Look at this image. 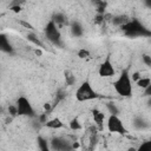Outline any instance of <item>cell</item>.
I'll use <instances>...</instances> for the list:
<instances>
[{"label": "cell", "mask_w": 151, "mask_h": 151, "mask_svg": "<svg viewBox=\"0 0 151 151\" xmlns=\"http://www.w3.org/2000/svg\"><path fill=\"white\" fill-rule=\"evenodd\" d=\"M106 109H107L110 114H117V116L119 114V109L113 101H107L106 103Z\"/></svg>", "instance_id": "obj_21"}, {"label": "cell", "mask_w": 151, "mask_h": 151, "mask_svg": "<svg viewBox=\"0 0 151 151\" xmlns=\"http://www.w3.org/2000/svg\"><path fill=\"white\" fill-rule=\"evenodd\" d=\"M106 124H107V130L112 133H118V134L127 133V130H126L124 123L117 114H110Z\"/></svg>", "instance_id": "obj_6"}, {"label": "cell", "mask_w": 151, "mask_h": 151, "mask_svg": "<svg viewBox=\"0 0 151 151\" xmlns=\"http://www.w3.org/2000/svg\"><path fill=\"white\" fill-rule=\"evenodd\" d=\"M140 77H142V76H140L139 72H133V73L131 74V79H132V81H137Z\"/></svg>", "instance_id": "obj_35"}, {"label": "cell", "mask_w": 151, "mask_h": 151, "mask_svg": "<svg viewBox=\"0 0 151 151\" xmlns=\"http://www.w3.org/2000/svg\"><path fill=\"white\" fill-rule=\"evenodd\" d=\"M52 20L58 25V26H65V25H68L70 26V22L67 20V17L61 13V12H57L52 15Z\"/></svg>", "instance_id": "obj_11"}, {"label": "cell", "mask_w": 151, "mask_h": 151, "mask_svg": "<svg viewBox=\"0 0 151 151\" xmlns=\"http://www.w3.org/2000/svg\"><path fill=\"white\" fill-rule=\"evenodd\" d=\"M91 4L96 7L98 14H104L106 12V1L104 0H91Z\"/></svg>", "instance_id": "obj_16"}, {"label": "cell", "mask_w": 151, "mask_h": 151, "mask_svg": "<svg viewBox=\"0 0 151 151\" xmlns=\"http://www.w3.org/2000/svg\"><path fill=\"white\" fill-rule=\"evenodd\" d=\"M129 20H130V18H129L126 14H119V15H114V17H113V20H112L111 24H113L114 26L120 27L122 25L126 24Z\"/></svg>", "instance_id": "obj_17"}, {"label": "cell", "mask_w": 151, "mask_h": 151, "mask_svg": "<svg viewBox=\"0 0 151 151\" xmlns=\"http://www.w3.org/2000/svg\"><path fill=\"white\" fill-rule=\"evenodd\" d=\"M146 106H147V107H151V97H147V100H146Z\"/></svg>", "instance_id": "obj_40"}, {"label": "cell", "mask_w": 151, "mask_h": 151, "mask_svg": "<svg viewBox=\"0 0 151 151\" xmlns=\"http://www.w3.org/2000/svg\"><path fill=\"white\" fill-rule=\"evenodd\" d=\"M26 39L29 41V42H32L33 45H35L37 47H40V48H46L45 47V44L38 38V35L34 33V32H28L27 34H26Z\"/></svg>", "instance_id": "obj_12"}, {"label": "cell", "mask_w": 151, "mask_h": 151, "mask_svg": "<svg viewBox=\"0 0 151 151\" xmlns=\"http://www.w3.org/2000/svg\"><path fill=\"white\" fill-rule=\"evenodd\" d=\"M81 124H80V122H79V119L78 118H72L71 119V122H70V129L71 130H73V131H79V130H81Z\"/></svg>", "instance_id": "obj_23"}, {"label": "cell", "mask_w": 151, "mask_h": 151, "mask_svg": "<svg viewBox=\"0 0 151 151\" xmlns=\"http://www.w3.org/2000/svg\"><path fill=\"white\" fill-rule=\"evenodd\" d=\"M0 50L2 52H5V53L9 54V55H13L14 54V48L11 45L9 40L7 39L6 34H4V33L0 34Z\"/></svg>", "instance_id": "obj_9"}, {"label": "cell", "mask_w": 151, "mask_h": 151, "mask_svg": "<svg viewBox=\"0 0 151 151\" xmlns=\"http://www.w3.org/2000/svg\"><path fill=\"white\" fill-rule=\"evenodd\" d=\"M114 91L122 97H131L132 94V79L127 70L122 71L117 80L113 81Z\"/></svg>", "instance_id": "obj_2"}, {"label": "cell", "mask_w": 151, "mask_h": 151, "mask_svg": "<svg viewBox=\"0 0 151 151\" xmlns=\"http://www.w3.org/2000/svg\"><path fill=\"white\" fill-rule=\"evenodd\" d=\"M143 97H151V84L147 86V87H145L144 90H143V94H142Z\"/></svg>", "instance_id": "obj_32"}, {"label": "cell", "mask_w": 151, "mask_h": 151, "mask_svg": "<svg viewBox=\"0 0 151 151\" xmlns=\"http://www.w3.org/2000/svg\"><path fill=\"white\" fill-rule=\"evenodd\" d=\"M18 22H19V25H21L22 27H25V28H27L28 31H31V32H34V26L31 24V22H28V21H26V20H24V19H20V20H18Z\"/></svg>", "instance_id": "obj_24"}, {"label": "cell", "mask_w": 151, "mask_h": 151, "mask_svg": "<svg viewBox=\"0 0 151 151\" xmlns=\"http://www.w3.org/2000/svg\"><path fill=\"white\" fill-rule=\"evenodd\" d=\"M37 117H38L39 122H40L42 125H45V123L48 120V113H47V112H42V113H40L39 116H37Z\"/></svg>", "instance_id": "obj_29"}, {"label": "cell", "mask_w": 151, "mask_h": 151, "mask_svg": "<svg viewBox=\"0 0 151 151\" xmlns=\"http://www.w3.org/2000/svg\"><path fill=\"white\" fill-rule=\"evenodd\" d=\"M51 150L54 151H70L72 149V142L67 140L64 137H53L50 142Z\"/></svg>", "instance_id": "obj_7"}, {"label": "cell", "mask_w": 151, "mask_h": 151, "mask_svg": "<svg viewBox=\"0 0 151 151\" xmlns=\"http://www.w3.org/2000/svg\"><path fill=\"white\" fill-rule=\"evenodd\" d=\"M92 116H93V119H94V123H96V125L98 126V129H99V130H101V129H103L104 118H105L104 113H103L101 111H99V110L94 109V110H92Z\"/></svg>", "instance_id": "obj_13"}, {"label": "cell", "mask_w": 151, "mask_h": 151, "mask_svg": "<svg viewBox=\"0 0 151 151\" xmlns=\"http://www.w3.org/2000/svg\"><path fill=\"white\" fill-rule=\"evenodd\" d=\"M116 71H114V67H113V64L111 61V58L110 55L106 57V59L100 64L99 68H98V74L103 78H109V77H112L114 76Z\"/></svg>", "instance_id": "obj_8"}, {"label": "cell", "mask_w": 151, "mask_h": 151, "mask_svg": "<svg viewBox=\"0 0 151 151\" xmlns=\"http://www.w3.org/2000/svg\"><path fill=\"white\" fill-rule=\"evenodd\" d=\"M144 5H145L147 8L151 9V0H144Z\"/></svg>", "instance_id": "obj_38"}, {"label": "cell", "mask_w": 151, "mask_h": 151, "mask_svg": "<svg viewBox=\"0 0 151 151\" xmlns=\"http://www.w3.org/2000/svg\"><path fill=\"white\" fill-rule=\"evenodd\" d=\"M99 94L96 92V90L92 87V85L90 84V81L85 80L83 81L78 88L76 90V99L78 101H87V100H93L96 98H98Z\"/></svg>", "instance_id": "obj_4"}, {"label": "cell", "mask_w": 151, "mask_h": 151, "mask_svg": "<svg viewBox=\"0 0 151 151\" xmlns=\"http://www.w3.org/2000/svg\"><path fill=\"white\" fill-rule=\"evenodd\" d=\"M94 24H97V25L105 24V21H104V14H98L97 13V15L94 18Z\"/></svg>", "instance_id": "obj_30"}, {"label": "cell", "mask_w": 151, "mask_h": 151, "mask_svg": "<svg viewBox=\"0 0 151 151\" xmlns=\"http://www.w3.org/2000/svg\"><path fill=\"white\" fill-rule=\"evenodd\" d=\"M132 124L134 126L136 130H144L147 127V123L146 120L143 118V117H139V116H136L132 120Z\"/></svg>", "instance_id": "obj_15"}, {"label": "cell", "mask_w": 151, "mask_h": 151, "mask_svg": "<svg viewBox=\"0 0 151 151\" xmlns=\"http://www.w3.org/2000/svg\"><path fill=\"white\" fill-rule=\"evenodd\" d=\"M66 98V92L63 90V88H59L58 91H57V93H55V99H54V104H53V107L58 104V103H60L61 100H64Z\"/></svg>", "instance_id": "obj_22"}, {"label": "cell", "mask_w": 151, "mask_h": 151, "mask_svg": "<svg viewBox=\"0 0 151 151\" xmlns=\"http://www.w3.org/2000/svg\"><path fill=\"white\" fill-rule=\"evenodd\" d=\"M79 147V143L78 142H72V149H78Z\"/></svg>", "instance_id": "obj_39"}, {"label": "cell", "mask_w": 151, "mask_h": 151, "mask_svg": "<svg viewBox=\"0 0 151 151\" xmlns=\"http://www.w3.org/2000/svg\"><path fill=\"white\" fill-rule=\"evenodd\" d=\"M113 17H114V15H113L112 13L105 12V13H104V21H105V22H112Z\"/></svg>", "instance_id": "obj_31"}, {"label": "cell", "mask_w": 151, "mask_h": 151, "mask_svg": "<svg viewBox=\"0 0 151 151\" xmlns=\"http://www.w3.org/2000/svg\"><path fill=\"white\" fill-rule=\"evenodd\" d=\"M44 110H45V112L50 113L53 110V105H51L50 103H46V104H44Z\"/></svg>", "instance_id": "obj_34"}, {"label": "cell", "mask_w": 151, "mask_h": 151, "mask_svg": "<svg viewBox=\"0 0 151 151\" xmlns=\"http://www.w3.org/2000/svg\"><path fill=\"white\" fill-rule=\"evenodd\" d=\"M9 11H12V12H14V13H20V12H21V6H20V5L9 6Z\"/></svg>", "instance_id": "obj_33"}, {"label": "cell", "mask_w": 151, "mask_h": 151, "mask_svg": "<svg viewBox=\"0 0 151 151\" xmlns=\"http://www.w3.org/2000/svg\"><path fill=\"white\" fill-rule=\"evenodd\" d=\"M151 84V78H149V77H140L137 81H136V85L139 87V88H145V87H147L149 85Z\"/></svg>", "instance_id": "obj_19"}, {"label": "cell", "mask_w": 151, "mask_h": 151, "mask_svg": "<svg viewBox=\"0 0 151 151\" xmlns=\"http://www.w3.org/2000/svg\"><path fill=\"white\" fill-rule=\"evenodd\" d=\"M142 61L144 63V65L151 67V55L150 54H146V53L142 54Z\"/></svg>", "instance_id": "obj_28"}, {"label": "cell", "mask_w": 151, "mask_h": 151, "mask_svg": "<svg viewBox=\"0 0 151 151\" xmlns=\"http://www.w3.org/2000/svg\"><path fill=\"white\" fill-rule=\"evenodd\" d=\"M77 55H78V58H80V59H86V58L90 57V51L86 50V48H80V50H78Z\"/></svg>", "instance_id": "obj_26"}, {"label": "cell", "mask_w": 151, "mask_h": 151, "mask_svg": "<svg viewBox=\"0 0 151 151\" xmlns=\"http://www.w3.org/2000/svg\"><path fill=\"white\" fill-rule=\"evenodd\" d=\"M17 107H18V116H25V117H29V118H34L37 117V113L32 106V104L29 103V100L21 96L17 99V103H15Z\"/></svg>", "instance_id": "obj_5"}, {"label": "cell", "mask_w": 151, "mask_h": 151, "mask_svg": "<svg viewBox=\"0 0 151 151\" xmlns=\"http://www.w3.org/2000/svg\"><path fill=\"white\" fill-rule=\"evenodd\" d=\"M37 143H38V147H39L41 151H48V150L51 149V147L48 146V144H47V139H45V138L41 137V136H38Z\"/></svg>", "instance_id": "obj_18"}, {"label": "cell", "mask_w": 151, "mask_h": 151, "mask_svg": "<svg viewBox=\"0 0 151 151\" xmlns=\"http://www.w3.org/2000/svg\"><path fill=\"white\" fill-rule=\"evenodd\" d=\"M70 29H71L72 35L76 37V38H79V37H81L84 34V28H83L81 24L79 21H77V20L76 21H72L70 24Z\"/></svg>", "instance_id": "obj_10"}, {"label": "cell", "mask_w": 151, "mask_h": 151, "mask_svg": "<svg viewBox=\"0 0 151 151\" xmlns=\"http://www.w3.org/2000/svg\"><path fill=\"white\" fill-rule=\"evenodd\" d=\"M120 29L129 38H138V37H151V31L144 26L138 19H130L126 24L120 26Z\"/></svg>", "instance_id": "obj_1"}, {"label": "cell", "mask_w": 151, "mask_h": 151, "mask_svg": "<svg viewBox=\"0 0 151 151\" xmlns=\"http://www.w3.org/2000/svg\"><path fill=\"white\" fill-rule=\"evenodd\" d=\"M139 151H151V138L144 143H142L138 147Z\"/></svg>", "instance_id": "obj_25"}, {"label": "cell", "mask_w": 151, "mask_h": 151, "mask_svg": "<svg viewBox=\"0 0 151 151\" xmlns=\"http://www.w3.org/2000/svg\"><path fill=\"white\" fill-rule=\"evenodd\" d=\"M34 54L38 55V57H41V55H42V51L40 50V47H38V48L34 50Z\"/></svg>", "instance_id": "obj_37"}, {"label": "cell", "mask_w": 151, "mask_h": 151, "mask_svg": "<svg viewBox=\"0 0 151 151\" xmlns=\"http://www.w3.org/2000/svg\"><path fill=\"white\" fill-rule=\"evenodd\" d=\"M7 110H8V114L12 116L13 118L18 116V107H17V105H8Z\"/></svg>", "instance_id": "obj_27"}, {"label": "cell", "mask_w": 151, "mask_h": 151, "mask_svg": "<svg viewBox=\"0 0 151 151\" xmlns=\"http://www.w3.org/2000/svg\"><path fill=\"white\" fill-rule=\"evenodd\" d=\"M64 77H65V83H66L67 86H72L76 83V77L70 71H65L64 72Z\"/></svg>", "instance_id": "obj_20"}, {"label": "cell", "mask_w": 151, "mask_h": 151, "mask_svg": "<svg viewBox=\"0 0 151 151\" xmlns=\"http://www.w3.org/2000/svg\"><path fill=\"white\" fill-rule=\"evenodd\" d=\"M44 126H46L48 129H52V130H58V129H61L64 126V123L59 118H52V119H48L45 123Z\"/></svg>", "instance_id": "obj_14"}, {"label": "cell", "mask_w": 151, "mask_h": 151, "mask_svg": "<svg viewBox=\"0 0 151 151\" xmlns=\"http://www.w3.org/2000/svg\"><path fill=\"white\" fill-rule=\"evenodd\" d=\"M44 33H45V37L47 38V40H48L52 45H54V46H57V47H63V46H64L63 40H61V33H60V31H59V26H58L52 19H51V20L47 22V25L45 26Z\"/></svg>", "instance_id": "obj_3"}, {"label": "cell", "mask_w": 151, "mask_h": 151, "mask_svg": "<svg viewBox=\"0 0 151 151\" xmlns=\"http://www.w3.org/2000/svg\"><path fill=\"white\" fill-rule=\"evenodd\" d=\"M25 2V0H12L11 1V4H9V6H13V5H22Z\"/></svg>", "instance_id": "obj_36"}]
</instances>
